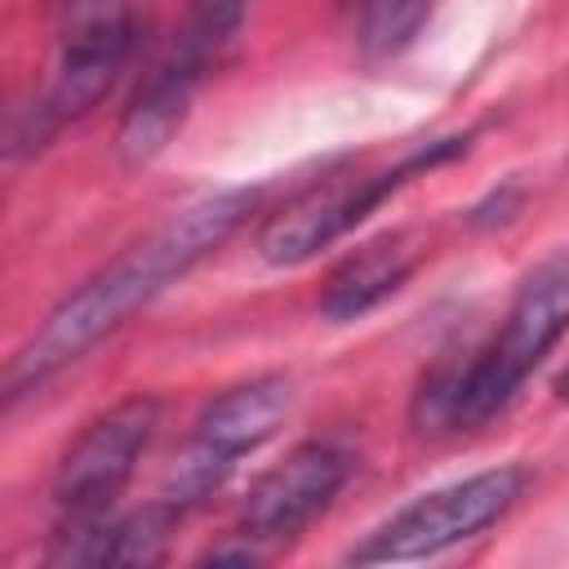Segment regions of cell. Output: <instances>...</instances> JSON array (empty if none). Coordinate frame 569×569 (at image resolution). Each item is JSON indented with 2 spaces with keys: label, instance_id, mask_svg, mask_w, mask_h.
Here are the masks:
<instances>
[{
  "label": "cell",
  "instance_id": "obj_1",
  "mask_svg": "<svg viewBox=\"0 0 569 569\" xmlns=\"http://www.w3.org/2000/svg\"><path fill=\"white\" fill-rule=\"evenodd\" d=\"M253 209H258V191L253 187H231V191L200 196L196 204L169 213L151 236L129 244L102 271H93L84 284H76L44 316V325L4 365V396L13 400L22 391L40 387L44 378H53L71 360H80L89 347H98L138 307H147L169 280L187 276L222 240H231Z\"/></svg>",
  "mask_w": 569,
  "mask_h": 569
},
{
  "label": "cell",
  "instance_id": "obj_2",
  "mask_svg": "<svg viewBox=\"0 0 569 569\" xmlns=\"http://www.w3.org/2000/svg\"><path fill=\"white\" fill-rule=\"evenodd\" d=\"M565 329H569V253H551L520 280L498 333L476 351V360L458 373L436 378L422 391L427 422L440 427L489 422L542 365V356L565 338Z\"/></svg>",
  "mask_w": 569,
  "mask_h": 569
},
{
  "label": "cell",
  "instance_id": "obj_3",
  "mask_svg": "<svg viewBox=\"0 0 569 569\" xmlns=\"http://www.w3.org/2000/svg\"><path fill=\"white\" fill-rule=\"evenodd\" d=\"M467 147V138H436L427 147H418L413 156H405L391 169L378 173H347V178H329L320 187H311L307 196H298L284 213H276L258 240V253L271 267H298L307 258H316L320 249H329L338 236H347L356 222H365L396 187H405L413 173H427L445 160H453Z\"/></svg>",
  "mask_w": 569,
  "mask_h": 569
},
{
  "label": "cell",
  "instance_id": "obj_4",
  "mask_svg": "<svg viewBox=\"0 0 569 569\" xmlns=\"http://www.w3.org/2000/svg\"><path fill=\"white\" fill-rule=\"evenodd\" d=\"M525 493V467H493L467 480H453L445 489L422 493L418 502L400 507L391 520H382L373 533H365L360 547L347 551L351 565H391V560H422L453 542L476 538L493 520H502L516 498Z\"/></svg>",
  "mask_w": 569,
  "mask_h": 569
},
{
  "label": "cell",
  "instance_id": "obj_5",
  "mask_svg": "<svg viewBox=\"0 0 569 569\" xmlns=\"http://www.w3.org/2000/svg\"><path fill=\"white\" fill-rule=\"evenodd\" d=\"M133 40H138L133 13H111V18L62 27V49H58L44 93L31 107H18L9 120V151L13 156L40 151L67 120L89 116L102 102V93L116 84V76L124 71Z\"/></svg>",
  "mask_w": 569,
  "mask_h": 569
},
{
  "label": "cell",
  "instance_id": "obj_6",
  "mask_svg": "<svg viewBox=\"0 0 569 569\" xmlns=\"http://www.w3.org/2000/svg\"><path fill=\"white\" fill-rule=\"evenodd\" d=\"M160 422V400L156 396H129L116 409L98 413L58 458L53 471V507L62 520L71 516H98L116 502L124 480L133 476L142 449L151 445V431Z\"/></svg>",
  "mask_w": 569,
  "mask_h": 569
},
{
  "label": "cell",
  "instance_id": "obj_7",
  "mask_svg": "<svg viewBox=\"0 0 569 569\" xmlns=\"http://www.w3.org/2000/svg\"><path fill=\"white\" fill-rule=\"evenodd\" d=\"M351 476V453L329 440L293 445L271 471H262L244 498L240 529L258 542H284L307 529Z\"/></svg>",
  "mask_w": 569,
  "mask_h": 569
},
{
  "label": "cell",
  "instance_id": "obj_8",
  "mask_svg": "<svg viewBox=\"0 0 569 569\" xmlns=\"http://www.w3.org/2000/svg\"><path fill=\"white\" fill-rule=\"evenodd\" d=\"M200 76H204V71H200L191 58H182V53L173 49V53L142 80V89L133 93V102L124 107L120 129H116V156H120V164L142 169V164H151V160L178 138Z\"/></svg>",
  "mask_w": 569,
  "mask_h": 569
},
{
  "label": "cell",
  "instance_id": "obj_9",
  "mask_svg": "<svg viewBox=\"0 0 569 569\" xmlns=\"http://www.w3.org/2000/svg\"><path fill=\"white\" fill-rule=\"evenodd\" d=\"M422 249L409 231H391L382 240H369L365 249L347 253L325 289H320V316L333 320V325H347V320H360L365 311H373L378 302H387L418 267Z\"/></svg>",
  "mask_w": 569,
  "mask_h": 569
},
{
  "label": "cell",
  "instance_id": "obj_10",
  "mask_svg": "<svg viewBox=\"0 0 569 569\" xmlns=\"http://www.w3.org/2000/svg\"><path fill=\"white\" fill-rule=\"evenodd\" d=\"M284 413H289V378L262 373V378L236 382L222 396H213L196 418V440L213 445L222 458L236 462L240 453H249L267 436H276Z\"/></svg>",
  "mask_w": 569,
  "mask_h": 569
},
{
  "label": "cell",
  "instance_id": "obj_11",
  "mask_svg": "<svg viewBox=\"0 0 569 569\" xmlns=\"http://www.w3.org/2000/svg\"><path fill=\"white\" fill-rule=\"evenodd\" d=\"M347 4H351L356 44L369 58H396L400 49L413 44L436 0H347Z\"/></svg>",
  "mask_w": 569,
  "mask_h": 569
},
{
  "label": "cell",
  "instance_id": "obj_12",
  "mask_svg": "<svg viewBox=\"0 0 569 569\" xmlns=\"http://www.w3.org/2000/svg\"><path fill=\"white\" fill-rule=\"evenodd\" d=\"M244 4L249 0H191L173 49L182 58H191L200 71H209V62H218V53L236 40V31L244 22Z\"/></svg>",
  "mask_w": 569,
  "mask_h": 569
},
{
  "label": "cell",
  "instance_id": "obj_13",
  "mask_svg": "<svg viewBox=\"0 0 569 569\" xmlns=\"http://www.w3.org/2000/svg\"><path fill=\"white\" fill-rule=\"evenodd\" d=\"M231 467H236V462H231V458H222L213 445L191 440V445L173 458V467H169V476H164L160 498H164L169 507L187 511L191 502H200L204 493H213V489L227 480V471H231Z\"/></svg>",
  "mask_w": 569,
  "mask_h": 569
},
{
  "label": "cell",
  "instance_id": "obj_14",
  "mask_svg": "<svg viewBox=\"0 0 569 569\" xmlns=\"http://www.w3.org/2000/svg\"><path fill=\"white\" fill-rule=\"evenodd\" d=\"M53 13L62 18V27L76 22H93V18H111V13H129V0H49Z\"/></svg>",
  "mask_w": 569,
  "mask_h": 569
},
{
  "label": "cell",
  "instance_id": "obj_15",
  "mask_svg": "<svg viewBox=\"0 0 569 569\" xmlns=\"http://www.w3.org/2000/svg\"><path fill=\"white\" fill-rule=\"evenodd\" d=\"M556 391H560V396H565V400H569V365H565V373H560V378H556Z\"/></svg>",
  "mask_w": 569,
  "mask_h": 569
}]
</instances>
